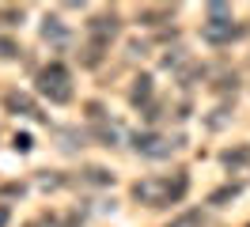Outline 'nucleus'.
Wrapping results in <instances>:
<instances>
[{
  "label": "nucleus",
  "mask_w": 250,
  "mask_h": 227,
  "mask_svg": "<svg viewBox=\"0 0 250 227\" xmlns=\"http://www.w3.org/2000/svg\"><path fill=\"white\" fill-rule=\"evenodd\" d=\"M189 189V178L178 170L171 178H144L133 186V201H141L148 208H163V205H174V201H182Z\"/></svg>",
  "instance_id": "1"
},
{
  "label": "nucleus",
  "mask_w": 250,
  "mask_h": 227,
  "mask_svg": "<svg viewBox=\"0 0 250 227\" xmlns=\"http://www.w3.org/2000/svg\"><path fill=\"white\" fill-rule=\"evenodd\" d=\"M34 83H38V95H46L49 103H57V106L72 103V76H68V68L61 61H49Z\"/></svg>",
  "instance_id": "2"
},
{
  "label": "nucleus",
  "mask_w": 250,
  "mask_h": 227,
  "mask_svg": "<svg viewBox=\"0 0 250 227\" xmlns=\"http://www.w3.org/2000/svg\"><path fill=\"white\" fill-rule=\"evenodd\" d=\"M201 34H205V42L224 45V42H231V38H239L243 27H235L231 8H228V4H208V23L201 27Z\"/></svg>",
  "instance_id": "3"
},
{
  "label": "nucleus",
  "mask_w": 250,
  "mask_h": 227,
  "mask_svg": "<svg viewBox=\"0 0 250 227\" xmlns=\"http://www.w3.org/2000/svg\"><path fill=\"white\" fill-rule=\"evenodd\" d=\"M133 148H137V155H144V159H167L174 148H178V140H171V136L163 133H137L133 136Z\"/></svg>",
  "instance_id": "4"
},
{
  "label": "nucleus",
  "mask_w": 250,
  "mask_h": 227,
  "mask_svg": "<svg viewBox=\"0 0 250 227\" xmlns=\"http://www.w3.org/2000/svg\"><path fill=\"white\" fill-rule=\"evenodd\" d=\"M118 30H122V19H118L114 12H103V15H95L91 23H87V38H91L95 49H103V53H106L110 42L118 38Z\"/></svg>",
  "instance_id": "5"
},
{
  "label": "nucleus",
  "mask_w": 250,
  "mask_h": 227,
  "mask_svg": "<svg viewBox=\"0 0 250 227\" xmlns=\"http://www.w3.org/2000/svg\"><path fill=\"white\" fill-rule=\"evenodd\" d=\"M4 106H8L12 114H23V118H42V110L34 106V99L27 91H8V95H4Z\"/></svg>",
  "instance_id": "6"
},
{
  "label": "nucleus",
  "mask_w": 250,
  "mask_h": 227,
  "mask_svg": "<svg viewBox=\"0 0 250 227\" xmlns=\"http://www.w3.org/2000/svg\"><path fill=\"white\" fill-rule=\"evenodd\" d=\"M171 8H141V15H137V19H141L144 27H159V23H171Z\"/></svg>",
  "instance_id": "7"
},
{
  "label": "nucleus",
  "mask_w": 250,
  "mask_h": 227,
  "mask_svg": "<svg viewBox=\"0 0 250 227\" xmlns=\"http://www.w3.org/2000/svg\"><path fill=\"white\" fill-rule=\"evenodd\" d=\"M42 38H46V42H64L68 30L61 27V19H46V23H42Z\"/></svg>",
  "instance_id": "8"
},
{
  "label": "nucleus",
  "mask_w": 250,
  "mask_h": 227,
  "mask_svg": "<svg viewBox=\"0 0 250 227\" xmlns=\"http://www.w3.org/2000/svg\"><path fill=\"white\" fill-rule=\"evenodd\" d=\"M83 182H87V186H110L114 174H110L106 166H87V170H83Z\"/></svg>",
  "instance_id": "9"
},
{
  "label": "nucleus",
  "mask_w": 250,
  "mask_h": 227,
  "mask_svg": "<svg viewBox=\"0 0 250 227\" xmlns=\"http://www.w3.org/2000/svg\"><path fill=\"white\" fill-rule=\"evenodd\" d=\"M129 99H133V106L148 103V99H152V76H141V80H137V87H133V95H129Z\"/></svg>",
  "instance_id": "10"
},
{
  "label": "nucleus",
  "mask_w": 250,
  "mask_h": 227,
  "mask_svg": "<svg viewBox=\"0 0 250 227\" xmlns=\"http://www.w3.org/2000/svg\"><path fill=\"white\" fill-rule=\"evenodd\" d=\"M167 227H205V216L193 208V212H182V216H174Z\"/></svg>",
  "instance_id": "11"
},
{
  "label": "nucleus",
  "mask_w": 250,
  "mask_h": 227,
  "mask_svg": "<svg viewBox=\"0 0 250 227\" xmlns=\"http://www.w3.org/2000/svg\"><path fill=\"white\" fill-rule=\"evenodd\" d=\"M16 57H19V42L8 38V34H0V61H16Z\"/></svg>",
  "instance_id": "12"
},
{
  "label": "nucleus",
  "mask_w": 250,
  "mask_h": 227,
  "mask_svg": "<svg viewBox=\"0 0 250 227\" xmlns=\"http://www.w3.org/2000/svg\"><path fill=\"white\" fill-rule=\"evenodd\" d=\"M250 159V148H239V151H224V163L228 166H239V163H247Z\"/></svg>",
  "instance_id": "13"
},
{
  "label": "nucleus",
  "mask_w": 250,
  "mask_h": 227,
  "mask_svg": "<svg viewBox=\"0 0 250 227\" xmlns=\"http://www.w3.org/2000/svg\"><path fill=\"white\" fill-rule=\"evenodd\" d=\"M239 193V186H224V189H216V193L208 197V205H220V201H228V197Z\"/></svg>",
  "instance_id": "14"
},
{
  "label": "nucleus",
  "mask_w": 250,
  "mask_h": 227,
  "mask_svg": "<svg viewBox=\"0 0 250 227\" xmlns=\"http://www.w3.org/2000/svg\"><path fill=\"white\" fill-rule=\"evenodd\" d=\"M0 19H23V8H0Z\"/></svg>",
  "instance_id": "15"
},
{
  "label": "nucleus",
  "mask_w": 250,
  "mask_h": 227,
  "mask_svg": "<svg viewBox=\"0 0 250 227\" xmlns=\"http://www.w3.org/2000/svg\"><path fill=\"white\" fill-rule=\"evenodd\" d=\"M16 151H31V136H27V133L16 136Z\"/></svg>",
  "instance_id": "16"
},
{
  "label": "nucleus",
  "mask_w": 250,
  "mask_h": 227,
  "mask_svg": "<svg viewBox=\"0 0 250 227\" xmlns=\"http://www.w3.org/2000/svg\"><path fill=\"white\" fill-rule=\"evenodd\" d=\"M8 216H12V212H8V205H0V227L8 224Z\"/></svg>",
  "instance_id": "17"
}]
</instances>
